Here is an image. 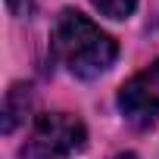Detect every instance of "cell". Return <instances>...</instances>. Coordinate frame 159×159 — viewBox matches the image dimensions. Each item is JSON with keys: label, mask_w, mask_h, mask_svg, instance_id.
<instances>
[{"label": "cell", "mask_w": 159, "mask_h": 159, "mask_svg": "<svg viewBox=\"0 0 159 159\" xmlns=\"http://www.w3.org/2000/svg\"><path fill=\"white\" fill-rule=\"evenodd\" d=\"M50 56L75 78L91 81L112 69L119 44L81 10H62L50 28Z\"/></svg>", "instance_id": "cell-1"}, {"label": "cell", "mask_w": 159, "mask_h": 159, "mask_svg": "<svg viewBox=\"0 0 159 159\" xmlns=\"http://www.w3.org/2000/svg\"><path fill=\"white\" fill-rule=\"evenodd\" d=\"M88 147V128L75 112H41L31 122L22 156L25 159H69Z\"/></svg>", "instance_id": "cell-2"}, {"label": "cell", "mask_w": 159, "mask_h": 159, "mask_svg": "<svg viewBox=\"0 0 159 159\" xmlns=\"http://www.w3.org/2000/svg\"><path fill=\"white\" fill-rule=\"evenodd\" d=\"M116 103L125 122H131L134 128H150L159 122V59L128 78L119 88Z\"/></svg>", "instance_id": "cell-3"}, {"label": "cell", "mask_w": 159, "mask_h": 159, "mask_svg": "<svg viewBox=\"0 0 159 159\" xmlns=\"http://www.w3.org/2000/svg\"><path fill=\"white\" fill-rule=\"evenodd\" d=\"M31 106V84H13L3 100V134H13L19 122H25V112Z\"/></svg>", "instance_id": "cell-4"}, {"label": "cell", "mask_w": 159, "mask_h": 159, "mask_svg": "<svg viewBox=\"0 0 159 159\" xmlns=\"http://www.w3.org/2000/svg\"><path fill=\"white\" fill-rule=\"evenodd\" d=\"M91 3H94V10H97L100 16L116 19V22L131 19L134 10H137V0H91Z\"/></svg>", "instance_id": "cell-5"}, {"label": "cell", "mask_w": 159, "mask_h": 159, "mask_svg": "<svg viewBox=\"0 0 159 159\" xmlns=\"http://www.w3.org/2000/svg\"><path fill=\"white\" fill-rule=\"evenodd\" d=\"M38 3H41V0H7V10L16 19H28V16H34Z\"/></svg>", "instance_id": "cell-6"}, {"label": "cell", "mask_w": 159, "mask_h": 159, "mask_svg": "<svg viewBox=\"0 0 159 159\" xmlns=\"http://www.w3.org/2000/svg\"><path fill=\"white\" fill-rule=\"evenodd\" d=\"M116 159H137L134 153H122V156H116Z\"/></svg>", "instance_id": "cell-7"}]
</instances>
